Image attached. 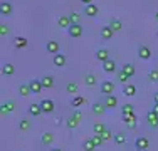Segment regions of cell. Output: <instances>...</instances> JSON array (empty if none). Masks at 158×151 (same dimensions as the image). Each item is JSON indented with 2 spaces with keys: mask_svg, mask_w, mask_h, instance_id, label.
Returning <instances> with one entry per match:
<instances>
[{
  "mask_svg": "<svg viewBox=\"0 0 158 151\" xmlns=\"http://www.w3.org/2000/svg\"><path fill=\"white\" fill-rule=\"evenodd\" d=\"M91 141L94 143V146L98 148V146H101L104 143V139H103V136H101V134H93L91 136Z\"/></svg>",
  "mask_w": 158,
  "mask_h": 151,
  "instance_id": "d590c367",
  "label": "cell"
},
{
  "mask_svg": "<svg viewBox=\"0 0 158 151\" xmlns=\"http://www.w3.org/2000/svg\"><path fill=\"white\" fill-rule=\"evenodd\" d=\"M152 111L155 112V114H158V104H155V106H153V108H152Z\"/></svg>",
  "mask_w": 158,
  "mask_h": 151,
  "instance_id": "bcb514c9",
  "label": "cell"
},
{
  "mask_svg": "<svg viewBox=\"0 0 158 151\" xmlns=\"http://www.w3.org/2000/svg\"><path fill=\"white\" fill-rule=\"evenodd\" d=\"M32 128V121L29 118H22L20 121H19V129L22 131V133H25V131H29Z\"/></svg>",
  "mask_w": 158,
  "mask_h": 151,
  "instance_id": "8fae6325",
  "label": "cell"
},
{
  "mask_svg": "<svg viewBox=\"0 0 158 151\" xmlns=\"http://www.w3.org/2000/svg\"><path fill=\"white\" fill-rule=\"evenodd\" d=\"M29 112H31V116H40L42 114V108H40V104H31L29 106Z\"/></svg>",
  "mask_w": 158,
  "mask_h": 151,
  "instance_id": "d4e9b609",
  "label": "cell"
},
{
  "mask_svg": "<svg viewBox=\"0 0 158 151\" xmlns=\"http://www.w3.org/2000/svg\"><path fill=\"white\" fill-rule=\"evenodd\" d=\"M52 62H54L56 67H64L66 66V55L59 52V54H56L54 57H52Z\"/></svg>",
  "mask_w": 158,
  "mask_h": 151,
  "instance_id": "5bb4252c",
  "label": "cell"
},
{
  "mask_svg": "<svg viewBox=\"0 0 158 151\" xmlns=\"http://www.w3.org/2000/svg\"><path fill=\"white\" fill-rule=\"evenodd\" d=\"M155 20L158 22V10H156V12H155Z\"/></svg>",
  "mask_w": 158,
  "mask_h": 151,
  "instance_id": "681fc988",
  "label": "cell"
},
{
  "mask_svg": "<svg viewBox=\"0 0 158 151\" xmlns=\"http://www.w3.org/2000/svg\"><path fill=\"white\" fill-rule=\"evenodd\" d=\"M29 88H31V92L32 94H39L40 91H42V84H40V79H31V82H29Z\"/></svg>",
  "mask_w": 158,
  "mask_h": 151,
  "instance_id": "9c48e42d",
  "label": "cell"
},
{
  "mask_svg": "<svg viewBox=\"0 0 158 151\" xmlns=\"http://www.w3.org/2000/svg\"><path fill=\"white\" fill-rule=\"evenodd\" d=\"M14 45H15L17 49L25 47V45H27V39H25V37H17V39L14 40Z\"/></svg>",
  "mask_w": 158,
  "mask_h": 151,
  "instance_id": "836d02e7",
  "label": "cell"
},
{
  "mask_svg": "<svg viewBox=\"0 0 158 151\" xmlns=\"http://www.w3.org/2000/svg\"><path fill=\"white\" fill-rule=\"evenodd\" d=\"M66 89H67V92L76 94L77 92V82H69V84L66 86Z\"/></svg>",
  "mask_w": 158,
  "mask_h": 151,
  "instance_id": "60d3db41",
  "label": "cell"
},
{
  "mask_svg": "<svg viewBox=\"0 0 158 151\" xmlns=\"http://www.w3.org/2000/svg\"><path fill=\"white\" fill-rule=\"evenodd\" d=\"M84 84L89 86V88H94V86H98V77L94 74H88L84 76Z\"/></svg>",
  "mask_w": 158,
  "mask_h": 151,
  "instance_id": "ffe728a7",
  "label": "cell"
},
{
  "mask_svg": "<svg viewBox=\"0 0 158 151\" xmlns=\"http://www.w3.org/2000/svg\"><path fill=\"white\" fill-rule=\"evenodd\" d=\"M110 27L114 30V32H118V30L123 29V24H121L119 18H111V20H110Z\"/></svg>",
  "mask_w": 158,
  "mask_h": 151,
  "instance_id": "83f0119b",
  "label": "cell"
},
{
  "mask_svg": "<svg viewBox=\"0 0 158 151\" xmlns=\"http://www.w3.org/2000/svg\"><path fill=\"white\" fill-rule=\"evenodd\" d=\"M0 14L2 15H10L12 14V5L9 2H2L0 3Z\"/></svg>",
  "mask_w": 158,
  "mask_h": 151,
  "instance_id": "484cf974",
  "label": "cell"
},
{
  "mask_svg": "<svg viewBox=\"0 0 158 151\" xmlns=\"http://www.w3.org/2000/svg\"><path fill=\"white\" fill-rule=\"evenodd\" d=\"M93 131H94V134H103L106 131V128H104L103 123H94L93 124Z\"/></svg>",
  "mask_w": 158,
  "mask_h": 151,
  "instance_id": "1f68e13d",
  "label": "cell"
},
{
  "mask_svg": "<svg viewBox=\"0 0 158 151\" xmlns=\"http://www.w3.org/2000/svg\"><path fill=\"white\" fill-rule=\"evenodd\" d=\"M73 118L76 119V121H81V119H82V112H81V111H74V112H73Z\"/></svg>",
  "mask_w": 158,
  "mask_h": 151,
  "instance_id": "ee69618b",
  "label": "cell"
},
{
  "mask_svg": "<svg viewBox=\"0 0 158 151\" xmlns=\"http://www.w3.org/2000/svg\"><path fill=\"white\" fill-rule=\"evenodd\" d=\"M146 121H148V124L152 128H158V114H155L152 109H150L148 114H146Z\"/></svg>",
  "mask_w": 158,
  "mask_h": 151,
  "instance_id": "7c38bea8",
  "label": "cell"
},
{
  "mask_svg": "<svg viewBox=\"0 0 158 151\" xmlns=\"http://www.w3.org/2000/svg\"><path fill=\"white\" fill-rule=\"evenodd\" d=\"M103 71L106 74H111V72H114L116 71V62L113 59H108L106 62H103Z\"/></svg>",
  "mask_w": 158,
  "mask_h": 151,
  "instance_id": "30bf717a",
  "label": "cell"
},
{
  "mask_svg": "<svg viewBox=\"0 0 158 151\" xmlns=\"http://www.w3.org/2000/svg\"><path fill=\"white\" fill-rule=\"evenodd\" d=\"M86 104V99L82 96H74L73 99H71V106H73V108H79V106H84Z\"/></svg>",
  "mask_w": 158,
  "mask_h": 151,
  "instance_id": "cb8c5ba5",
  "label": "cell"
},
{
  "mask_svg": "<svg viewBox=\"0 0 158 151\" xmlns=\"http://www.w3.org/2000/svg\"><path fill=\"white\" fill-rule=\"evenodd\" d=\"M96 59L99 60V62H106V60L110 59V51H108V49H98Z\"/></svg>",
  "mask_w": 158,
  "mask_h": 151,
  "instance_id": "4fadbf2b",
  "label": "cell"
},
{
  "mask_svg": "<svg viewBox=\"0 0 158 151\" xmlns=\"http://www.w3.org/2000/svg\"><path fill=\"white\" fill-rule=\"evenodd\" d=\"M66 124H67V128H69V129H76V128L79 126V121H76L73 116H71L69 119H66Z\"/></svg>",
  "mask_w": 158,
  "mask_h": 151,
  "instance_id": "8d00e7d4",
  "label": "cell"
},
{
  "mask_svg": "<svg viewBox=\"0 0 158 151\" xmlns=\"http://www.w3.org/2000/svg\"><path fill=\"white\" fill-rule=\"evenodd\" d=\"M2 74L3 76H14V74H15V66L10 64V62L3 64V66H2Z\"/></svg>",
  "mask_w": 158,
  "mask_h": 151,
  "instance_id": "ac0fdd59",
  "label": "cell"
},
{
  "mask_svg": "<svg viewBox=\"0 0 158 151\" xmlns=\"http://www.w3.org/2000/svg\"><path fill=\"white\" fill-rule=\"evenodd\" d=\"M98 12H99V9H98V5H94V3L84 5V15H88V17H94V15H98Z\"/></svg>",
  "mask_w": 158,
  "mask_h": 151,
  "instance_id": "2e32d148",
  "label": "cell"
},
{
  "mask_svg": "<svg viewBox=\"0 0 158 151\" xmlns=\"http://www.w3.org/2000/svg\"><path fill=\"white\" fill-rule=\"evenodd\" d=\"M118 81L121 82L123 86H126V82L130 81V76H128V74L125 72V71L121 69V71H119V72H118Z\"/></svg>",
  "mask_w": 158,
  "mask_h": 151,
  "instance_id": "d6a6232c",
  "label": "cell"
},
{
  "mask_svg": "<svg viewBox=\"0 0 158 151\" xmlns=\"http://www.w3.org/2000/svg\"><path fill=\"white\" fill-rule=\"evenodd\" d=\"M148 146H150V141L145 136H140V138H136V141H135V149L136 151H146Z\"/></svg>",
  "mask_w": 158,
  "mask_h": 151,
  "instance_id": "3957f363",
  "label": "cell"
},
{
  "mask_svg": "<svg viewBox=\"0 0 158 151\" xmlns=\"http://www.w3.org/2000/svg\"><path fill=\"white\" fill-rule=\"evenodd\" d=\"M114 82H111V81H103L101 82V92L104 94V96H111L113 92H114Z\"/></svg>",
  "mask_w": 158,
  "mask_h": 151,
  "instance_id": "277c9868",
  "label": "cell"
},
{
  "mask_svg": "<svg viewBox=\"0 0 158 151\" xmlns=\"http://www.w3.org/2000/svg\"><path fill=\"white\" fill-rule=\"evenodd\" d=\"M148 79L152 82H158V69H152L148 72Z\"/></svg>",
  "mask_w": 158,
  "mask_h": 151,
  "instance_id": "ab89813d",
  "label": "cell"
},
{
  "mask_svg": "<svg viewBox=\"0 0 158 151\" xmlns=\"http://www.w3.org/2000/svg\"><path fill=\"white\" fill-rule=\"evenodd\" d=\"M9 32H10V27H9L7 24H2V25H0V35H2V37H5Z\"/></svg>",
  "mask_w": 158,
  "mask_h": 151,
  "instance_id": "b9f144b4",
  "label": "cell"
},
{
  "mask_svg": "<svg viewBox=\"0 0 158 151\" xmlns=\"http://www.w3.org/2000/svg\"><path fill=\"white\" fill-rule=\"evenodd\" d=\"M57 25L62 29H69L71 27V18L69 15H61V17L57 18Z\"/></svg>",
  "mask_w": 158,
  "mask_h": 151,
  "instance_id": "e0dca14e",
  "label": "cell"
},
{
  "mask_svg": "<svg viewBox=\"0 0 158 151\" xmlns=\"http://www.w3.org/2000/svg\"><path fill=\"white\" fill-rule=\"evenodd\" d=\"M131 112H135L133 104H125V106L121 108V114H131Z\"/></svg>",
  "mask_w": 158,
  "mask_h": 151,
  "instance_id": "f35d334b",
  "label": "cell"
},
{
  "mask_svg": "<svg viewBox=\"0 0 158 151\" xmlns=\"http://www.w3.org/2000/svg\"><path fill=\"white\" fill-rule=\"evenodd\" d=\"M123 121L126 123V126L130 128V129H133V128L136 126V123H138V119H136V116H135V112H131V114H123Z\"/></svg>",
  "mask_w": 158,
  "mask_h": 151,
  "instance_id": "ba28073f",
  "label": "cell"
},
{
  "mask_svg": "<svg viewBox=\"0 0 158 151\" xmlns=\"http://www.w3.org/2000/svg\"><path fill=\"white\" fill-rule=\"evenodd\" d=\"M153 99H155V104H158V92H155V96H153Z\"/></svg>",
  "mask_w": 158,
  "mask_h": 151,
  "instance_id": "7dc6e473",
  "label": "cell"
},
{
  "mask_svg": "<svg viewBox=\"0 0 158 151\" xmlns=\"http://www.w3.org/2000/svg\"><path fill=\"white\" fill-rule=\"evenodd\" d=\"M40 108H42L44 114H51V112H54L56 104H54V101H52V99H42V101H40Z\"/></svg>",
  "mask_w": 158,
  "mask_h": 151,
  "instance_id": "7a4b0ae2",
  "label": "cell"
},
{
  "mask_svg": "<svg viewBox=\"0 0 158 151\" xmlns=\"http://www.w3.org/2000/svg\"><path fill=\"white\" fill-rule=\"evenodd\" d=\"M113 139H114V143L118 146H121V145H125V143H126V134L125 133H116Z\"/></svg>",
  "mask_w": 158,
  "mask_h": 151,
  "instance_id": "f1b7e54d",
  "label": "cell"
},
{
  "mask_svg": "<svg viewBox=\"0 0 158 151\" xmlns=\"http://www.w3.org/2000/svg\"><path fill=\"white\" fill-rule=\"evenodd\" d=\"M69 18H71V24H79V20H81V14L71 12L69 14Z\"/></svg>",
  "mask_w": 158,
  "mask_h": 151,
  "instance_id": "74e56055",
  "label": "cell"
},
{
  "mask_svg": "<svg viewBox=\"0 0 158 151\" xmlns=\"http://www.w3.org/2000/svg\"><path fill=\"white\" fill-rule=\"evenodd\" d=\"M46 51L49 52V54L56 55V54H59V51H61V45H59L57 40H47V44H46Z\"/></svg>",
  "mask_w": 158,
  "mask_h": 151,
  "instance_id": "5b68a950",
  "label": "cell"
},
{
  "mask_svg": "<svg viewBox=\"0 0 158 151\" xmlns=\"http://www.w3.org/2000/svg\"><path fill=\"white\" fill-rule=\"evenodd\" d=\"M138 57L143 59V60L152 59V49L146 47V45H140V47H138Z\"/></svg>",
  "mask_w": 158,
  "mask_h": 151,
  "instance_id": "8992f818",
  "label": "cell"
},
{
  "mask_svg": "<svg viewBox=\"0 0 158 151\" xmlns=\"http://www.w3.org/2000/svg\"><path fill=\"white\" fill-rule=\"evenodd\" d=\"M40 143H42L44 146H49L54 143V134L52 133H44L42 136H40Z\"/></svg>",
  "mask_w": 158,
  "mask_h": 151,
  "instance_id": "7402d4cb",
  "label": "cell"
},
{
  "mask_svg": "<svg viewBox=\"0 0 158 151\" xmlns=\"http://www.w3.org/2000/svg\"><path fill=\"white\" fill-rule=\"evenodd\" d=\"M123 94L128 97H133L135 94H136V86H133V84H126V86H123Z\"/></svg>",
  "mask_w": 158,
  "mask_h": 151,
  "instance_id": "44dd1931",
  "label": "cell"
},
{
  "mask_svg": "<svg viewBox=\"0 0 158 151\" xmlns=\"http://www.w3.org/2000/svg\"><path fill=\"white\" fill-rule=\"evenodd\" d=\"M101 39L103 40H111L113 35H114V30H113L110 25H104V27H101Z\"/></svg>",
  "mask_w": 158,
  "mask_h": 151,
  "instance_id": "52a82bcc",
  "label": "cell"
},
{
  "mask_svg": "<svg viewBox=\"0 0 158 151\" xmlns=\"http://www.w3.org/2000/svg\"><path fill=\"white\" fill-rule=\"evenodd\" d=\"M51 151H64V149H61V148H52Z\"/></svg>",
  "mask_w": 158,
  "mask_h": 151,
  "instance_id": "c3c4849f",
  "label": "cell"
},
{
  "mask_svg": "<svg viewBox=\"0 0 158 151\" xmlns=\"http://www.w3.org/2000/svg\"><path fill=\"white\" fill-rule=\"evenodd\" d=\"M19 94H20V96H24V97L29 96V94H32L29 84H20V86H19Z\"/></svg>",
  "mask_w": 158,
  "mask_h": 151,
  "instance_id": "4dcf8cb0",
  "label": "cell"
},
{
  "mask_svg": "<svg viewBox=\"0 0 158 151\" xmlns=\"http://www.w3.org/2000/svg\"><path fill=\"white\" fill-rule=\"evenodd\" d=\"M123 71H125V72L130 76V77H133L135 72H136V71H135V66H133V64H125V66H123Z\"/></svg>",
  "mask_w": 158,
  "mask_h": 151,
  "instance_id": "e575fe53",
  "label": "cell"
},
{
  "mask_svg": "<svg viewBox=\"0 0 158 151\" xmlns=\"http://www.w3.org/2000/svg\"><path fill=\"white\" fill-rule=\"evenodd\" d=\"M104 106L110 109H114L116 106H118V97L114 96V94H111V96H106V99H104Z\"/></svg>",
  "mask_w": 158,
  "mask_h": 151,
  "instance_id": "9a60e30c",
  "label": "cell"
},
{
  "mask_svg": "<svg viewBox=\"0 0 158 151\" xmlns=\"http://www.w3.org/2000/svg\"><path fill=\"white\" fill-rule=\"evenodd\" d=\"M81 2L84 3V5H91V3H93V0H81Z\"/></svg>",
  "mask_w": 158,
  "mask_h": 151,
  "instance_id": "f6af8a7d",
  "label": "cell"
},
{
  "mask_svg": "<svg viewBox=\"0 0 158 151\" xmlns=\"http://www.w3.org/2000/svg\"><path fill=\"white\" fill-rule=\"evenodd\" d=\"M14 109H15V104L12 103V101H7V103L2 104V114H9V112H12Z\"/></svg>",
  "mask_w": 158,
  "mask_h": 151,
  "instance_id": "4316f807",
  "label": "cell"
},
{
  "mask_svg": "<svg viewBox=\"0 0 158 151\" xmlns=\"http://www.w3.org/2000/svg\"><path fill=\"white\" fill-rule=\"evenodd\" d=\"M101 136H103V139H104V141H111V138H114V136H111V131H104V133L103 134H101Z\"/></svg>",
  "mask_w": 158,
  "mask_h": 151,
  "instance_id": "7bdbcfd3",
  "label": "cell"
},
{
  "mask_svg": "<svg viewBox=\"0 0 158 151\" xmlns=\"http://www.w3.org/2000/svg\"><path fill=\"white\" fill-rule=\"evenodd\" d=\"M67 34H69L71 39H79L82 35V25L81 24H71V27L67 29Z\"/></svg>",
  "mask_w": 158,
  "mask_h": 151,
  "instance_id": "6da1fadb",
  "label": "cell"
},
{
  "mask_svg": "<svg viewBox=\"0 0 158 151\" xmlns=\"http://www.w3.org/2000/svg\"><path fill=\"white\" fill-rule=\"evenodd\" d=\"M82 148H84V151H94L96 146H94V143L91 141V138H88V139L82 141Z\"/></svg>",
  "mask_w": 158,
  "mask_h": 151,
  "instance_id": "f546056e",
  "label": "cell"
},
{
  "mask_svg": "<svg viewBox=\"0 0 158 151\" xmlns=\"http://www.w3.org/2000/svg\"><path fill=\"white\" fill-rule=\"evenodd\" d=\"M156 37H158V32H156Z\"/></svg>",
  "mask_w": 158,
  "mask_h": 151,
  "instance_id": "f907efd6",
  "label": "cell"
},
{
  "mask_svg": "<svg viewBox=\"0 0 158 151\" xmlns=\"http://www.w3.org/2000/svg\"><path fill=\"white\" fill-rule=\"evenodd\" d=\"M40 84H42L44 89H51L52 86H54V77H52V76H44V77L40 79Z\"/></svg>",
  "mask_w": 158,
  "mask_h": 151,
  "instance_id": "d6986e66",
  "label": "cell"
},
{
  "mask_svg": "<svg viewBox=\"0 0 158 151\" xmlns=\"http://www.w3.org/2000/svg\"><path fill=\"white\" fill-rule=\"evenodd\" d=\"M91 109H93V112L98 116H101V114H104V111H106V106L104 104H101V103H94L91 106Z\"/></svg>",
  "mask_w": 158,
  "mask_h": 151,
  "instance_id": "603a6c76",
  "label": "cell"
}]
</instances>
